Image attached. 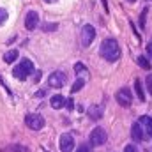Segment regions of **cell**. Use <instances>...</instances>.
I'll return each instance as SVG.
<instances>
[{
    "mask_svg": "<svg viewBox=\"0 0 152 152\" xmlns=\"http://www.w3.org/2000/svg\"><path fill=\"white\" fill-rule=\"evenodd\" d=\"M99 53H101V57H103L104 60L115 62V60L120 58V46H118V42L112 37L104 39V41L101 42V46H99Z\"/></svg>",
    "mask_w": 152,
    "mask_h": 152,
    "instance_id": "1",
    "label": "cell"
},
{
    "mask_svg": "<svg viewBox=\"0 0 152 152\" xmlns=\"http://www.w3.org/2000/svg\"><path fill=\"white\" fill-rule=\"evenodd\" d=\"M34 71V64L28 60V58H23L14 69H12V76L18 78V80H27V76Z\"/></svg>",
    "mask_w": 152,
    "mask_h": 152,
    "instance_id": "2",
    "label": "cell"
},
{
    "mask_svg": "<svg viewBox=\"0 0 152 152\" xmlns=\"http://www.w3.org/2000/svg\"><path fill=\"white\" fill-rule=\"evenodd\" d=\"M106 138H108V134L103 127H94L92 133H90V145L92 147H101V145L106 143Z\"/></svg>",
    "mask_w": 152,
    "mask_h": 152,
    "instance_id": "3",
    "label": "cell"
},
{
    "mask_svg": "<svg viewBox=\"0 0 152 152\" xmlns=\"http://www.w3.org/2000/svg\"><path fill=\"white\" fill-rule=\"evenodd\" d=\"M67 83V76L64 71H53L51 75L48 76V85L53 88H62Z\"/></svg>",
    "mask_w": 152,
    "mask_h": 152,
    "instance_id": "4",
    "label": "cell"
},
{
    "mask_svg": "<svg viewBox=\"0 0 152 152\" xmlns=\"http://www.w3.org/2000/svg\"><path fill=\"white\" fill-rule=\"evenodd\" d=\"M115 99H117V103H118L120 106H124V108H129V106H131V103H133V94H131V90H129L127 87H124V88L117 90V94H115Z\"/></svg>",
    "mask_w": 152,
    "mask_h": 152,
    "instance_id": "5",
    "label": "cell"
},
{
    "mask_svg": "<svg viewBox=\"0 0 152 152\" xmlns=\"http://www.w3.org/2000/svg\"><path fill=\"white\" fill-rule=\"evenodd\" d=\"M25 124H27V127H30L32 131H39V129L44 127V118L39 113H28L25 117Z\"/></svg>",
    "mask_w": 152,
    "mask_h": 152,
    "instance_id": "6",
    "label": "cell"
},
{
    "mask_svg": "<svg viewBox=\"0 0 152 152\" xmlns=\"http://www.w3.org/2000/svg\"><path fill=\"white\" fill-rule=\"evenodd\" d=\"M94 39H96V28H94L92 25H85V27L81 28V44L87 48V46L92 44Z\"/></svg>",
    "mask_w": 152,
    "mask_h": 152,
    "instance_id": "7",
    "label": "cell"
},
{
    "mask_svg": "<svg viewBox=\"0 0 152 152\" xmlns=\"http://www.w3.org/2000/svg\"><path fill=\"white\" fill-rule=\"evenodd\" d=\"M58 149H60V152H71L75 149V138H73L69 133L62 134V136L58 138Z\"/></svg>",
    "mask_w": 152,
    "mask_h": 152,
    "instance_id": "8",
    "label": "cell"
},
{
    "mask_svg": "<svg viewBox=\"0 0 152 152\" xmlns=\"http://www.w3.org/2000/svg\"><path fill=\"white\" fill-rule=\"evenodd\" d=\"M37 25H39V14L36 11H28L27 18H25V28L34 30V28H37Z\"/></svg>",
    "mask_w": 152,
    "mask_h": 152,
    "instance_id": "9",
    "label": "cell"
},
{
    "mask_svg": "<svg viewBox=\"0 0 152 152\" xmlns=\"http://www.w3.org/2000/svg\"><path fill=\"white\" fill-rule=\"evenodd\" d=\"M131 136H133L134 142H142V140H143V127H142L140 122L133 124V127H131Z\"/></svg>",
    "mask_w": 152,
    "mask_h": 152,
    "instance_id": "10",
    "label": "cell"
},
{
    "mask_svg": "<svg viewBox=\"0 0 152 152\" xmlns=\"http://www.w3.org/2000/svg\"><path fill=\"white\" fill-rule=\"evenodd\" d=\"M50 104H51V108L60 110V108H64V106H66V97H64V96H60V94H57V96H53V97L50 99Z\"/></svg>",
    "mask_w": 152,
    "mask_h": 152,
    "instance_id": "11",
    "label": "cell"
},
{
    "mask_svg": "<svg viewBox=\"0 0 152 152\" xmlns=\"http://www.w3.org/2000/svg\"><path fill=\"white\" fill-rule=\"evenodd\" d=\"M88 117H90L92 120H99V118L103 117V106H99V104H92V106L88 108Z\"/></svg>",
    "mask_w": 152,
    "mask_h": 152,
    "instance_id": "12",
    "label": "cell"
},
{
    "mask_svg": "<svg viewBox=\"0 0 152 152\" xmlns=\"http://www.w3.org/2000/svg\"><path fill=\"white\" fill-rule=\"evenodd\" d=\"M140 124H142V126H143V129L147 131V136H151V138H152V117H149V115L140 117Z\"/></svg>",
    "mask_w": 152,
    "mask_h": 152,
    "instance_id": "13",
    "label": "cell"
},
{
    "mask_svg": "<svg viewBox=\"0 0 152 152\" xmlns=\"http://www.w3.org/2000/svg\"><path fill=\"white\" fill-rule=\"evenodd\" d=\"M16 58H18V50H9V51L4 55V62H5V64H12Z\"/></svg>",
    "mask_w": 152,
    "mask_h": 152,
    "instance_id": "14",
    "label": "cell"
},
{
    "mask_svg": "<svg viewBox=\"0 0 152 152\" xmlns=\"http://www.w3.org/2000/svg\"><path fill=\"white\" fill-rule=\"evenodd\" d=\"M134 90H136L138 99L143 103V101H145V94H143V87H142V81H140V80H136V81H134Z\"/></svg>",
    "mask_w": 152,
    "mask_h": 152,
    "instance_id": "15",
    "label": "cell"
},
{
    "mask_svg": "<svg viewBox=\"0 0 152 152\" xmlns=\"http://www.w3.org/2000/svg\"><path fill=\"white\" fill-rule=\"evenodd\" d=\"M138 64H140V67H143L145 71H151V67H152L151 60H149L145 55H140V57H138Z\"/></svg>",
    "mask_w": 152,
    "mask_h": 152,
    "instance_id": "16",
    "label": "cell"
},
{
    "mask_svg": "<svg viewBox=\"0 0 152 152\" xmlns=\"http://www.w3.org/2000/svg\"><path fill=\"white\" fill-rule=\"evenodd\" d=\"M83 85H85V80H83V78H78V80L75 81V85L71 87V92H73V94H76V92H80V90L83 88Z\"/></svg>",
    "mask_w": 152,
    "mask_h": 152,
    "instance_id": "17",
    "label": "cell"
},
{
    "mask_svg": "<svg viewBox=\"0 0 152 152\" xmlns=\"http://www.w3.org/2000/svg\"><path fill=\"white\" fill-rule=\"evenodd\" d=\"M75 73L76 75H85V73H87V67H85L81 62H76L75 64Z\"/></svg>",
    "mask_w": 152,
    "mask_h": 152,
    "instance_id": "18",
    "label": "cell"
},
{
    "mask_svg": "<svg viewBox=\"0 0 152 152\" xmlns=\"http://www.w3.org/2000/svg\"><path fill=\"white\" fill-rule=\"evenodd\" d=\"M57 27H58L57 23H44L42 25V30L44 32H53V30H57Z\"/></svg>",
    "mask_w": 152,
    "mask_h": 152,
    "instance_id": "19",
    "label": "cell"
},
{
    "mask_svg": "<svg viewBox=\"0 0 152 152\" xmlns=\"http://www.w3.org/2000/svg\"><path fill=\"white\" fill-rule=\"evenodd\" d=\"M7 18H9V14H7V11L0 7V27H2V25H4V23L7 21Z\"/></svg>",
    "mask_w": 152,
    "mask_h": 152,
    "instance_id": "20",
    "label": "cell"
},
{
    "mask_svg": "<svg viewBox=\"0 0 152 152\" xmlns=\"http://www.w3.org/2000/svg\"><path fill=\"white\" fill-rule=\"evenodd\" d=\"M9 151H12V152H28V149L23 147V145H11Z\"/></svg>",
    "mask_w": 152,
    "mask_h": 152,
    "instance_id": "21",
    "label": "cell"
},
{
    "mask_svg": "<svg viewBox=\"0 0 152 152\" xmlns=\"http://www.w3.org/2000/svg\"><path fill=\"white\" fill-rule=\"evenodd\" d=\"M147 12H149V9L145 7V9L142 11V16H140V27H145V18H147Z\"/></svg>",
    "mask_w": 152,
    "mask_h": 152,
    "instance_id": "22",
    "label": "cell"
},
{
    "mask_svg": "<svg viewBox=\"0 0 152 152\" xmlns=\"http://www.w3.org/2000/svg\"><path fill=\"white\" fill-rule=\"evenodd\" d=\"M124 152H138V147H136V145H133V143H131V145H127V147H126V149H124Z\"/></svg>",
    "mask_w": 152,
    "mask_h": 152,
    "instance_id": "23",
    "label": "cell"
},
{
    "mask_svg": "<svg viewBox=\"0 0 152 152\" xmlns=\"http://www.w3.org/2000/svg\"><path fill=\"white\" fill-rule=\"evenodd\" d=\"M76 152H90V147H88V145H80Z\"/></svg>",
    "mask_w": 152,
    "mask_h": 152,
    "instance_id": "24",
    "label": "cell"
},
{
    "mask_svg": "<svg viewBox=\"0 0 152 152\" xmlns=\"http://www.w3.org/2000/svg\"><path fill=\"white\" fill-rule=\"evenodd\" d=\"M44 2H46V4H55L57 0H44Z\"/></svg>",
    "mask_w": 152,
    "mask_h": 152,
    "instance_id": "25",
    "label": "cell"
},
{
    "mask_svg": "<svg viewBox=\"0 0 152 152\" xmlns=\"http://www.w3.org/2000/svg\"><path fill=\"white\" fill-rule=\"evenodd\" d=\"M149 51H151V57H152V44H149Z\"/></svg>",
    "mask_w": 152,
    "mask_h": 152,
    "instance_id": "26",
    "label": "cell"
},
{
    "mask_svg": "<svg viewBox=\"0 0 152 152\" xmlns=\"http://www.w3.org/2000/svg\"><path fill=\"white\" fill-rule=\"evenodd\" d=\"M149 88H151V94H152V80H151V83H149Z\"/></svg>",
    "mask_w": 152,
    "mask_h": 152,
    "instance_id": "27",
    "label": "cell"
},
{
    "mask_svg": "<svg viewBox=\"0 0 152 152\" xmlns=\"http://www.w3.org/2000/svg\"><path fill=\"white\" fill-rule=\"evenodd\" d=\"M127 2H131V4H134V2H136V0H127Z\"/></svg>",
    "mask_w": 152,
    "mask_h": 152,
    "instance_id": "28",
    "label": "cell"
}]
</instances>
